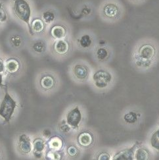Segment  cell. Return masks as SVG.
Returning <instances> with one entry per match:
<instances>
[{"label":"cell","mask_w":159,"mask_h":160,"mask_svg":"<svg viewBox=\"0 0 159 160\" xmlns=\"http://www.w3.org/2000/svg\"><path fill=\"white\" fill-rule=\"evenodd\" d=\"M157 48L156 45L149 41H145L139 45L133 53L134 63L138 67L148 68L156 59Z\"/></svg>","instance_id":"obj_1"},{"label":"cell","mask_w":159,"mask_h":160,"mask_svg":"<svg viewBox=\"0 0 159 160\" xmlns=\"http://www.w3.org/2000/svg\"><path fill=\"white\" fill-rule=\"evenodd\" d=\"M122 11V5L118 0H105L101 6V15L108 20L118 19Z\"/></svg>","instance_id":"obj_2"},{"label":"cell","mask_w":159,"mask_h":160,"mask_svg":"<svg viewBox=\"0 0 159 160\" xmlns=\"http://www.w3.org/2000/svg\"><path fill=\"white\" fill-rule=\"evenodd\" d=\"M13 10L16 16L25 22L30 28V20L31 17V8L26 0H13Z\"/></svg>","instance_id":"obj_3"},{"label":"cell","mask_w":159,"mask_h":160,"mask_svg":"<svg viewBox=\"0 0 159 160\" xmlns=\"http://www.w3.org/2000/svg\"><path fill=\"white\" fill-rule=\"evenodd\" d=\"M17 103L11 98L7 90H5V94L3 100L0 104V116L6 121L9 122L12 115H13Z\"/></svg>","instance_id":"obj_4"},{"label":"cell","mask_w":159,"mask_h":160,"mask_svg":"<svg viewBox=\"0 0 159 160\" xmlns=\"http://www.w3.org/2000/svg\"><path fill=\"white\" fill-rule=\"evenodd\" d=\"M112 75L108 71L99 69L95 72L93 77L95 87L99 88L107 87L108 84L112 81Z\"/></svg>","instance_id":"obj_5"},{"label":"cell","mask_w":159,"mask_h":160,"mask_svg":"<svg viewBox=\"0 0 159 160\" xmlns=\"http://www.w3.org/2000/svg\"><path fill=\"white\" fill-rule=\"evenodd\" d=\"M82 120V114L78 107H76L68 113L66 117V122L70 127L76 128L78 127Z\"/></svg>","instance_id":"obj_6"},{"label":"cell","mask_w":159,"mask_h":160,"mask_svg":"<svg viewBox=\"0 0 159 160\" xmlns=\"http://www.w3.org/2000/svg\"><path fill=\"white\" fill-rule=\"evenodd\" d=\"M140 142H137L134 144L132 148L129 149H126L123 151H121L116 154L113 159L114 160H130L133 159V155H134V150H135L138 144H140Z\"/></svg>","instance_id":"obj_7"},{"label":"cell","mask_w":159,"mask_h":160,"mask_svg":"<svg viewBox=\"0 0 159 160\" xmlns=\"http://www.w3.org/2000/svg\"><path fill=\"white\" fill-rule=\"evenodd\" d=\"M54 50L57 54L60 55H66L70 50V45L69 42L63 40H57L53 46Z\"/></svg>","instance_id":"obj_8"},{"label":"cell","mask_w":159,"mask_h":160,"mask_svg":"<svg viewBox=\"0 0 159 160\" xmlns=\"http://www.w3.org/2000/svg\"><path fill=\"white\" fill-rule=\"evenodd\" d=\"M19 146L20 150L24 153H28L32 150L31 140L26 134H22L19 137Z\"/></svg>","instance_id":"obj_9"},{"label":"cell","mask_w":159,"mask_h":160,"mask_svg":"<svg viewBox=\"0 0 159 160\" xmlns=\"http://www.w3.org/2000/svg\"><path fill=\"white\" fill-rule=\"evenodd\" d=\"M73 73L78 79H85L88 76L89 70L87 66L85 65L78 63L73 67Z\"/></svg>","instance_id":"obj_10"},{"label":"cell","mask_w":159,"mask_h":160,"mask_svg":"<svg viewBox=\"0 0 159 160\" xmlns=\"http://www.w3.org/2000/svg\"><path fill=\"white\" fill-rule=\"evenodd\" d=\"M45 24L43 20L41 18H35L32 21L31 25H30V28L29 30L31 34H40L44 30Z\"/></svg>","instance_id":"obj_11"},{"label":"cell","mask_w":159,"mask_h":160,"mask_svg":"<svg viewBox=\"0 0 159 160\" xmlns=\"http://www.w3.org/2000/svg\"><path fill=\"white\" fill-rule=\"evenodd\" d=\"M51 35L56 40L63 39L66 35V29L62 25H55L51 29Z\"/></svg>","instance_id":"obj_12"},{"label":"cell","mask_w":159,"mask_h":160,"mask_svg":"<svg viewBox=\"0 0 159 160\" xmlns=\"http://www.w3.org/2000/svg\"><path fill=\"white\" fill-rule=\"evenodd\" d=\"M78 141L81 146L88 147L92 144L93 137L89 132H84L79 134Z\"/></svg>","instance_id":"obj_13"},{"label":"cell","mask_w":159,"mask_h":160,"mask_svg":"<svg viewBox=\"0 0 159 160\" xmlns=\"http://www.w3.org/2000/svg\"><path fill=\"white\" fill-rule=\"evenodd\" d=\"M20 64L15 58H9L5 62V69L10 74H14L19 69Z\"/></svg>","instance_id":"obj_14"},{"label":"cell","mask_w":159,"mask_h":160,"mask_svg":"<svg viewBox=\"0 0 159 160\" xmlns=\"http://www.w3.org/2000/svg\"><path fill=\"white\" fill-rule=\"evenodd\" d=\"M55 84L54 77L51 75H46L41 78L40 85L43 89L51 90Z\"/></svg>","instance_id":"obj_15"},{"label":"cell","mask_w":159,"mask_h":160,"mask_svg":"<svg viewBox=\"0 0 159 160\" xmlns=\"http://www.w3.org/2000/svg\"><path fill=\"white\" fill-rule=\"evenodd\" d=\"M45 148V143L40 138L36 139L33 142V152L35 157L40 158L41 153Z\"/></svg>","instance_id":"obj_16"},{"label":"cell","mask_w":159,"mask_h":160,"mask_svg":"<svg viewBox=\"0 0 159 160\" xmlns=\"http://www.w3.org/2000/svg\"><path fill=\"white\" fill-rule=\"evenodd\" d=\"M109 52L107 49L105 47H100L97 48L96 51V57L99 61H103L108 59Z\"/></svg>","instance_id":"obj_17"},{"label":"cell","mask_w":159,"mask_h":160,"mask_svg":"<svg viewBox=\"0 0 159 160\" xmlns=\"http://www.w3.org/2000/svg\"><path fill=\"white\" fill-rule=\"evenodd\" d=\"M92 38L88 34L83 35L79 40V44L82 48H88L92 44Z\"/></svg>","instance_id":"obj_18"},{"label":"cell","mask_w":159,"mask_h":160,"mask_svg":"<svg viewBox=\"0 0 159 160\" xmlns=\"http://www.w3.org/2000/svg\"><path fill=\"white\" fill-rule=\"evenodd\" d=\"M134 158L137 160H147L149 158V152L145 148H139L135 153Z\"/></svg>","instance_id":"obj_19"},{"label":"cell","mask_w":159,"mask_h":160,"mask_svg":"<svg viewBox=\"0 0 159 160\" xmlns=\"http://www.w3.org/2000/svg\"><path fill=\"white\" fill-rule=\"evenodd\" d=\"M49 145L53 150H59L63 146V141L60 138L55 137L50 140Z\"/></svg>","instance_id":"obj_20"},{"label":"cell","mask_w":159,"mask_h":160,"mask_svg":"<svg viewBox=\"0 0 159 160\" xmlns=\"http://www.w3.org/2000/svg\"><path fill=\"white\" fill-rule=\"evenodd\" d=\"M42 18H43V20L46 23L50 24L52 22H53V21L55 20V15L53 12L50 11H45L44 13L42 14Z\"/></svg>","instance_id":"obj_21"},{"label":"cell","mask_w":159,"mask_h":160,"mask_svg":"<svg viewBox=\"0 0 159 160\" xmlns=\"http://www.w3.org/2000/svg\"><path fill=\"white\" fill-rule=\"evenodd\" d=\"M124 119L126 122H128V123H135L137 120V115L136 113L130 112L124 115Z\"/></svg>","instance_id":"obj_22"},{"label":"cell","mask_w":159,"mask_h":160,"mask_svg":"<svg viewBox=\"0 0 159 160\" xmlns=\"http://www.w3.org/2000/svg\"><path fill=\"white\" fill-rule=\"evenodd\" d=\"M151 142L152 148L159 150V129L152 134Z\"/></svg>","instance_id":"obj_23"},{"label":"cell","mask_w":159,"mask_h":160,"mask_svg":"<svg viewBox=\"0 0 159 160\" xmlns=\"http://www.w3.org/2000/svg\"><path fill=\"white\" fill-rule=\"evenodd\" d=\"M33 49L36 52L42 53L45 51L46 45L43 42H38L34 44Z\"/></svg>","instance_id":"obj_24"},{"label":"cell","mask_w":159,"mask_h":160,"mask_svg":"<svg viewBox=\"0 0 159 160\" xmlns=\"http://www.w3.org/2000/svg\"><path fill=\"white\" fill-rule=\"evenodd\" d=\"M7 19V16L3 5L0 3V22H5Z\"/></svg>","instance_id":"obj_25"},{"label":"cell","mask_w":159,"mask_h":160,"mask_svg":"<svg viewBox=\"0 0 159 160\" xmlns=\"http://www.w3.org/2000/svg\"><path fill=\"white\" fill-rule=\"evenodd\" d=\"M11 40L12 44H13V46L15 47H19L22 43V40L21 38V37L19 36H13L11 38Z\"/></svg>","instance_id":"obj_26"},{"label":"cell","mask_w":159,"mask_h":160,"mask_svg":"<svg viewBox=\"0 0 159 160\" xmlns=\"http://www.w3.org/2000/svg\"><path fill=\"white\" fill-rule=\"evenodd\" d=\"M67 152H68L69 155L72 156V157H74L75 156L77 155L78 153V150L75 146H70L69 147V148L67 149Z\"/></svg>","instance_id":"obj_27"},{"label":"cell","mask_w":159,"mask_h":160,"mask_svg":"<svg viewBox=\"0 0 159 160\" xmlns=\"http://www.w3.org/2000/svg\"><path fill=\"white\" fill-rule=\"evenodd\" d=\"M60 129V131L63 132H68L70 130V127L68 123L66 124L65 121H63V122H61Z\"/></svg>","instance_id":"obj_28"},{"label":"cell","mask_w":159,"mask_h":160,"mask_svg":"<svg viewBox=\"0 0 159 160\" xmlns=\"http://www.w3.org/2000/svg\"><path fill=\"white\" fill-rule=\"evenodd\" d=\"M99 160H109L111 159V156H110L108 153L103 152L100 153L98 156Z\"/></svg>","instance_id":"obj_29"},{"label":"cell","mask_w":159,"mask_h":160,"mask_svg":"<svg viewBox=\"0 0 159 160\" xmlns=\"http://www.w3.org/2000/svg\"><path fill=\"white\" fill-rule=\"evenodd\" d=\"M47 157L49 158H51L52 159H59L60 158V155L58 153L56 152H50L48 153Z\"/></svg>","instance_id":"obj_30"},{"label":"cell","mask_w":159,"mask_h":160,"mask_svg":"<svg viewBox=\"0 0 159 160\" xmlns=\"http://www.w3.org/2000/svg\"><path fill=\"white\" fill-rule=\"evenodd\" d=\"M128 1L132 3V4L141 5V4L144 3L145 2H147V0H128Z\"/></svg>","instance_id":"obj_31"},{"label":"cell","mask_w":159,"mask_h":160,"mask_svg":"<svg viewBox=\"0 0 159 160\" xmlns=\"http://www.w3.org/2000/svg\"><path fill=\"white\" fill-rule=\"evenodd\" d=\"M5 69V64L4 63V61L3 59L0 58V73L2 74Z\"/></svg>","instance_id":"obj_32"},{"label":"cell","mask_w":159,"mask_h":160,"mask_svg":"<svg viewBox=\"0 0 159 160\" xmlns=\"http://www.w3.org/2000/svg\"><path fill=\"white\" fill-rule=\"evenodd\" d=\"M44 136L49 137V136H50L51 132H50V131H48V130H45V131H44Z\"/></svg>","instance_id":"obj_33"},{"label":"cell","mask_w":159,"mask_h":160,"mask_svg":"<svg viewBox=\"0 0 159 160\" xmlns=\"http://www.w3.org/2000/svg\"><path fill=\"white\" fill-rule=\"evenodd\" d=\"M2 82H3V75L0 73V87H3Z\"/></svg>","instance_id":"obj_34"}]
</instances>
